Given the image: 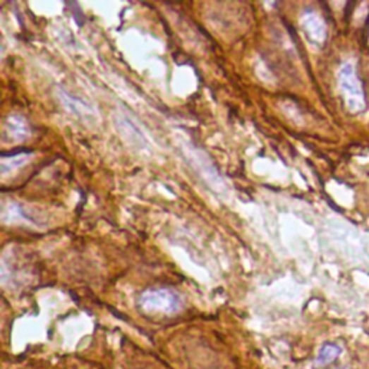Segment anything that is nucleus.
Listing matches in <instances>:
<instances>
[{"label":"nucleus","mask_w":369,"mask_h":369,"mask_svg":"<svg viewBox=\"0 0 369 369\" xmlns=\"http://www.w3.org/2000/svg\"><path fill=\"white\" fill-rule=\"evenodd\" d=\"M30 128L25 117L19 114H11L4 124V136L12 142H23L29 138Z\"/></svg>","instance_id":"20e7f679"},{"label":"nucleus","mask_w":369,"mask_h":369,"mask_svg":"<svg viewBox=\"0 0 369 369\" xmlns=\"http://www.w3.org/2000/svg\"><path fill=\"white\" fill-rule=\"evenodd\" d=\"M341 353H342V348L341 346H338L337 344L327 342V344H325L319 349V353H317V356L315 359V366H326V365L337 361Z\"/></svg>","instance_id":"0eeeda50"},{"label":"nucleus","mask_w":369,"mask_h":369,"mask_svg":"<svg viewBox=\"0 0 369 369\" xmlns=\"http://www.w3.org/2000/svg\"><path fill=\"white\" fill-rule=\"evenodd\" d=\"M339 87L342 90L346 106L351 113H361L365 110L366 107L365 94L353 65L345 63L341 68Z\"/></svg>","instance_id":"f03ea898"},{"label":"nucleus","mask_w":369,"mask_h":369,"mask_svg":"<svg viewBox=\"0 0 369 369\" xmlns=\"http://www.w3.org/2000/svg\"><path fill=\"white\" fill-rule=\"evenodd\" d=\"M59 98H61L63 107L68 111H71L73 114H77L78 117H84V119L92 117L94 109L88 103L83 102V99L71 95L70 92H66V91H61Z\"/></svg>","instance_id":"39448f33"},{"label":"nucleus","mask_w":369,"mask_h":369,"mask_svg":"<svg viewBox=\"0 0 369 369\" xmlns=\"http://www.w3.org/2000/svg\"><path fill=\"white\" fill-rule=\"evenodd\" d=\"M139 308L152 315H174L182 309V297L171 289H149L139 296Z\"/></svg>","instance_id":"f257e3e1"},{"label":"nucleus","mask_w":369,"mask_h":369,"mask_svg":"<svg viewBox=\"0 0 369 369\" xmlns=\"http://www.w3.org/2000/svg\"><path fill=\"white\" fill-rule=\"evenodd\" d=\"M2 217H4V221H5V222H15V221H18V219L32 221V218L25 212V210H23L20 205L13 204V202L8 204V205L4 208ZM32 222H33V221H32Z\"/></svg>","instance_id":"6e6552de"},{"label":"nucleus","mask_w":369,"mask_h":369,"mask_svg":"<svg viewBox=\"0 0 369 369\" xmlns=\"http://www.w3.org/2000/svg\"><path fill=\"white\" fill-rule=\"evenodd\" d=\"M300 22L308 41L312 45L320 48L326 41V25L322 20V18L313 11H306L303 15H301Z\"/></svg>","instance_id":"7ed1b4c3"},{"label":"nucleus","mask_w":369,"mask_h":369,"mask_svg":"<svg viewBox=\"0 0 369 369\" xmlns=\"http://www.w3.org/2000/svg\"><path fill=\"white\" fill-rule=\"evenodd\" d=\"M32 150H23V152H16L11 155H2V162H0V167H2V174L8 175L11 172L18 171L19 167L25 166L30 157H33Z\"/></svg>","instance_id":"423d86ee"}]
</instances>
